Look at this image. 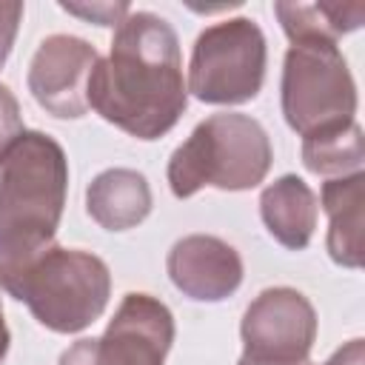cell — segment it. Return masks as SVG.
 <instances>
[{
  "instance_id": "6da1fadb",
  "label": "cell",
  "mask_w": 365,
  "mask_h": 365,
  "mask_svg": "<svg viewBox=\"0 0 365 365\" xmlns=\"http://www.w3.org/2000/svg\"><path fill=\"white\" fill-rule=\"evenodd\" d=\"M188 106L180 40L154 11H128L88 80V108L137 140L168 134Z\"/></svg>"
},
{
  "instance_id": "7a4b0ae2",
  "label": "cell",
  "mask_w": 365,
  "mask_h": 365,
  "mask_svg": "<svg viewBox=\"0 0 365 365\" xmlns=\"http://www.w3.org/2000/svg\"><path fill=\"white\" fill-rule=\"evenodd\" d=\"M68 191L63 145L26 131L0 165V265L31 257L54 242Z\"/></svg>"
},
{
  "instance_id": "3957f363",
  "label": "cell",
  "mask_w": 365,
  "mask_h": 365,
  "mask_svg": "<svg viewBox=\"0 0 365 365\" xmlns=\"http://www.w3.org/2000/svg\"><path fill=\"white\" fill-rule=\"evenodd\" d=\"M0 288L26 302L43 328L80 334L103 317L111 297V271L91 251L51 242L31 257L0 265Z\"/></svg>"
},
{
  "instance_id": "277c9868",
  "label": "cell",
  "mask_w": 365,
  "mask_h": 365,
  "mask_svg": "<svg viewBox=\"0 0 365 365\" xmlns=\"http://www.w3.org/2000/svg\"><path fill=\"white\" fill-rule=\"evenodd\" d=\"M271 163L274 151L262 123L240 111H222L197 123L188 140L174 148L165 174L171 194L188 200L205 185L220 191L257 188Z\"/></svg>"
},
{
  "instance_id": "5b68a950",
  "label": "cell",
  "mask_w": 365,
  "mask_h": 365,
  "mask_svg": "<svg viewBox=\"0 0 365 365\" xmlns=\"http://www.w3.org/2000/svg\"><path fill=\"white\" fill-rule=\"evenodd\" d=\"M282 117L291 131L314 134L356 120V83L331 40H297L282 60Z\"/></svg>"
},
{
  "instance_id": "8992f818",
  "label": "cell",
  "mask_w": 365,
  "mask_h": 365,
  "mask_svg": "<svg viewBox=\"0 0 365 365\" xmlns=\"http://www.w3.org/2000/svg\"><path fill=\"white\" fill-rule=\"evenodd\" d=\"M268 46L251 17H228L202 29L188 60V91L208 106H240L265 83Z\"/></svg>"
},
{
  "instance_id": "52a82bcc",
  "label": "cell",
  "mask_w": 365,
  "mask_h": 365,
  "mask_svg": "<svg viewBox=\"0 0 365 365\" xmlns=\"http://www.w3.org/2000/svg\"><path fill=\"white\" fill-rule=\"evenodd\" d=\"M174 342V314L151 294L131 291L117 305L103 336H83L57 365H163Z\"/></svg>"
},
{
  "instance_id": "ba28073f",
  "label": "cell",
  "mask_w": 365,
  "mask_h": 365,
  "mask_svg": "<svg viewBox=\"0 0 365 365\" xmlns=\"http://www.w3.org/2000/svg\"><path fill=\"white\" fill-rule=\"evenodd\" d=\"M242 356L265 365H305L317 342L311 299L288 285L259 291L240 322Z\"/></svg>"
},
{
  "instance_id": "9c48e42d",
  "label": "cell",
  "mask_w": 365,
  "mask_h": 365,
  "mask_svg": "<svg viewBox=\"0 0 365 365\" xmlns=\"http://www.w3.org/2000/svg\"><path fill=\"white\" fill-rule=\"evenodd\" d=\"M97 48L74 34H48L29 63V91L40 108L60 120L88 114V80L97 66Z\"/></svg>"
},
{
  "instance_id": "30bf717a",
  "label": "cell",
  "mask_w": 365,
  "mask_h": 365,
  "mask_svg": "<svg viewBox=\"0 0 365 365\" xmlns=\"http://www.w3.org/2000/svg\"><path fill=\"white\" fill-rule=\"evenodd\" d=\"M174 288L194 302H222L242 285V257L214 234L177 240L165 259Z\"/></svg>"
},
{
  "instance_id": "8fae6325",
  "label": "cell",
  "mask_w": 365,
  "mask_h": 365,
  "mask_svg": "<svg viewBox=\"0 0 365 365\" xmlns=\"http://www.w3.org/2000/svg\"><path fill=\"white\" fill-rule=\"evenodd\" d=\"M319 202L311 185L297 174H282L259 194V217L268 234L288 251L308 248L317 228Z\"/></svg>"
},
{
  "instance_id": "7c38bea8",
  "label": "cell",
  "mask_w": 365,
  "mask_h": 365,
  "mask_svg": "<svg viewBox=\"0 0 365 365\" xmlns=\"http://www.w3.org/2000/svg\"><path fill=\"white\" fill-rule=\"evenodd\" d=\"M322 211L328 214L325 248L342 268H362V208H365V171L334 177L322 182Z\"/></svg>"
},
{
  "instance_id": "4fadbf2b",
  "label": "cell",
  "mask_w": 365,
  "mask_h": 365,
  "mask_svg": "<svg viewBox=\"0 0 365 365\" xmlns=\"http://www.w3.org/2000/svg\"><path fill=\"white\" fill-rule=\"evenodd\" d=\"M86 211L106 231H128L151 214V185L134 168H106L86 188Z\"/></svg>"
},
{
  "instance_id": "5bb4252c",
  "label": "cell",
  "mask_w": 365,
  "mask_h": 365,
  "mask_svg": "<svg viewBox=\"0 0 365 365\" xmlns=\"http://www.w3.org/2000/svg\"><path fill=\"white\" fill-rule=\"evenodd\" d=\"M274 14L291 43L297 40H331L356 31L365 23V3H274Z\"/></svg>"
},
{
  "instance_id": "9a60e30c",
  "label": "cell",
  "mask_w": 365,
  "mask_h": 365,
  "mask_svg": "<svg viewBox=\"0 0 365 365\" xmlns=\"http://www.w3.org/2000/svg\"><path fill=\"white\" fill-rule=\"evenodd\" d=\"M362 125L356 120L302 137V165L317 177H345L362 171Z\"/></svg>"
},
{
  "instance_id": "2e32d148",
  "label": "cell",
  "mask_w": 365,
  "mask_h": 365,
  "mask_svg": "<svg viewBox=\"0 0 365 365\" xmlns=\"http://www.w3.org/2000/svg\"><path fill=\"white\" fill-rule=\"evenodd\" d=\"M23 134H26V125H23L20 103L11 94V88L0 83V165Z\"/></svg>"
},
{
  "instance_id": "e0dca14e",
  "label": "cell",
  "mask_w": 365,
  "mask_h": 365,
  "mask_svg": "<svg viewBox=\"0 0 365 365\" xmlns=\"http://www.w3.org/2000/svg\"><path fill=\"white\" fill-rule=\"evenodd\" d=\"M63 11L77 14L94 26H120L131 11L128 3H60Z\"/></svg>"
},
{
  "instance_id": "ac0fdd59",
  "label": "cell",
  "mask_w": 365,
  "mask_h": 365,
  "mask_svg": "<svg viewBox=\"0 0 365 365\" xmlns=\"http://www.w3.org/2000/svg\"><path fill=\"white\" fill-rule=\"evenodd\" d=\"M20 20H23V3H0V68L11 54Z\"/></svg>"
},
{
  "instance_id": "d6986e66",
  "label": "cell",
  "mask_w": 365,
  "mask_h": 365,
  "mask_svg": "<svg viewBox=\"0 0 365 365\" xmlns=\"http://www.w3.org/2000/svg\"><path fill=\"white\" fill-rule=\"evenodd\" d=\"M365 362V342L356 336L351 342H345L342 348H336L322 365H362Z\"/></svg>"
},
{
  "instance_id": "ffe728a7",
  "label": "cell",
  "mask_w": 365,
  "mask_h": 365,
  "mask_svg": "<svg viewBox=\"0 0 365 365\" xmlns=\"http://www.w3.org/2000/svg\"><path fill=\"white\" fill-rule=\"evenodd\" d=\"M9 342H11V334H9V325H6V319H3V302H0V362H3L6 354H9Z\"/></svg>"
},
{
  "instance_id": "44dd1931",
  "label": "cell",
  "mask_w": 365,
  "mask_h": 365,
  "mask_svg": "<svg viewBox=\"0 0 365 365\" xmlns=\"http://www.w3.org/2000/svg\"><path fill=\"white\" fill-rule=\"evenodd\" d=\"M237 365H265V362H254V359H248V356H240ZM305 365H308V362H305Z\"/></svg>"
},
{
  "instance_id": "7402d4cb",
  "label": "cell",
  "mask_w": 365,
  "mask_h": 365,
  "mask_svg": "<svg viewBox=\"0 0 365 365\" xmlns=\"http://www.w3.org/2000/svg\"><path fill=\"white\" fill-rule=\"evenodd\" d=\"M308 365H311V362H308Z\"/></svg>"
}]
</instances>
